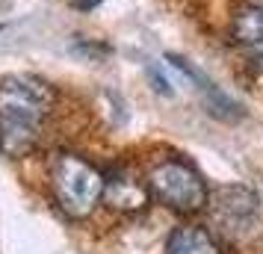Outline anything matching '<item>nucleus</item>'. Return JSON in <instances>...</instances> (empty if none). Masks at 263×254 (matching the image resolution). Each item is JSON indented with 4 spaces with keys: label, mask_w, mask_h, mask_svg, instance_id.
<instances>
[{
    "label": "nucleus",
    "mask_w": 263,
    "mask_h": 254,
    "mask_svg": "<svg viewBox=\"0 0 263 254\" xmlns=\"http://www.w3.org/2000/svg\"><path fill=\"white\" fill-rule=\"evenodd\" d=\"M53 89L39 77H6L0 83V151L27 157L42 142L53 112Z\"/></svg>",
    "instance_id": "obj_1"
},
{
    "label": "nucleus",
    "mask_w": 263,
    "mask_h": 254,
    "mask_svg": "<svg viewBox=\"0 0 263 254\" xmlns=\"http://www.w3.org/2000/svg\"><path fill=\"white\" fill-rule=\"evenodd\" d=\"M107 174L80 154L62 151L50 160V192L68 219H89L104 201Z\"/></svg>",
    "instance_id": "obj_2"
},
{
    "label": "nucleus",
    "mask_w": 263,
    "mask_h": 254,
    "mask_svg": "<svg viewBox=\"0 0 263 254\" xmlns=\"http://www.w3.org/2000/svg\"><path fill=\"white\" fill-rule=\"evenodd\" d=\"M151 198L168 207L178 216H195L207 210L210 204V186L201 178V171L190 166L186 160L178 157H163L145 174Z\"/></svg>",
    "instance_id": "obj_3"
},
{
    "label": "nucleus",
    "mask_w": 263,
    "mask_h": 254,
    "mask_svg": "<svg viewBox=\"0 0 263 254\" xmlns=\"http://www.w3.org/2000/svg\"><path fill=\"white\" fill-rule=\"evenodd\" d=\"M210 210L216 216V225L222 233L242 237L254 228V222L260 216V198L242 186H222L210 192Z\"/></svg>",
    "instance_id": "obj_4"
},
{
    "label": "nucleus",
    "mask_w": 263,
    "mask_h": 254,
    "mask_svg": "<svg viewBox=\"0 0 263 254\" xmlns=\"http://www.w3.org/2000/svg\"><path fill=\"white\" fill-rule=\"evenodd\" d=\"M166 62L175 68V71L183 74V77H186L192 86H195V92L201 95L204 107H207V112H210L213 119H222V121H237V119H242V107H239V104H237L231 95H225V92H222V89H219V86H216L204 71H198L192 62H186L183 56H178V53H168Z\"/></svg>",
    "instance_id": "obj_5"
},
{
    "label": "nucleus",
    "mask_w": 263,
    "mask_h": 254,
    "mask_svg": "<svg viewBox=\"0 0 263 254\" xmlns=\"http://www.w3.org/2000/svg\"><path fill=\"white\" fill-rule=\"evenodd\" d=\"M104 201L119 213H139L151 201V189L148 181H142L139 174L127 166H116L107 174V186H104Z\"/></svg>",
    "instance_id": "obj_6"
},
{
    "label": "nucleus",
    "mask_w": 263,
    "mask_h": 254,
    "mask_svg": "<svg viewBox=\"0 0 263 254\" xmlns=\"http://www.w3.org/2000/svg\"><path fill=\"white\" fill-rule=\"evenodd\" d=\"M231 38L242 48L263 42V0H239L231 18Z\"/></svg>",
    "instance_id": "obj_7"
},
{
    "label": "nucleus",
    "mask_w": 263,
    "mask_h": 254,
    "mask_svg": "<svg viewBox=\"0 0 263 254\" xmlns=\"http://www.w3.org/2000/svg\"><path fill=\"white\" fill-rule=\"evenodd\" d=\"M166 254H222L219 240L201 225H180L172 230Z\"/></svg>",
    "instance_id": "obj_8"
},
{
    "label": "nucleus",
    "mask_w": 263,
    "mask_h": 254,
    "mask_svg": "<svg viewBox=\"0 0 263 254\" xmlns=\"http://www.w3.org/2000/svg\"><path fill=\"white\" fill-rule=\"evenodd\" d=\"M246 50H249L251 68H254V71H260V74H263V42H257V45H251V48H246Z\"/></svg>",
    "instance_id": "obj_9"
},
{
    "label": "nucleus",
    "mask_w": 263,
    "mask_h": 254,
    "mask_svg": "<svg viewBox=\"0 0 263 254\" xmlns=\"http://www.w3.org/2000/svg\"><path fill=\"white\" fill-rule=\"evenodd\" d=\"M148 77H151V83H154V89L160 92V95H172V86H168V80H163V77L157 74V68H148Z\"/></svg>",
    "instance_id": "obj_10"
},
{
    "label": "nucleus",
    "mask_w": 263,
    "mask_h": 254,
    "mask_svg": "<svg viewBox=\"0 0 263 254\" xmlns=\"http://www.w3.org/2000/svg\"><path fill=\"white\" fill-rule=\"evenodd\" d=\"M101 0H71V6L74 9H80V12H89V9H95Z\"/></svg>",
    "instance_id": "obj_11"
}]
</instances>
